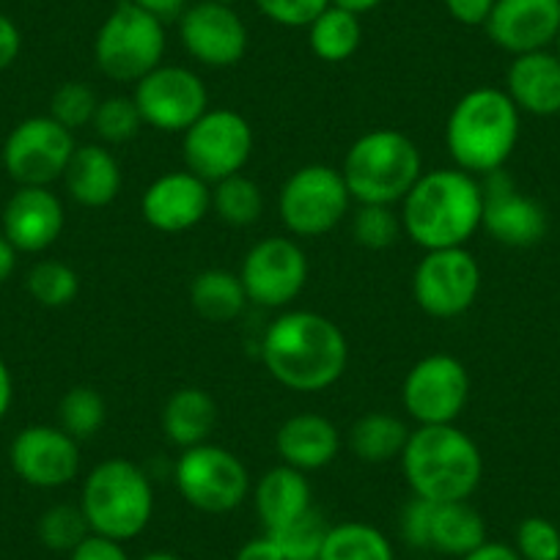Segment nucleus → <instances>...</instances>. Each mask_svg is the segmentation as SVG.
Wrapping results in <instances>:
<instances>
[{
	"instance_id": "obj_1",
	"label": "nucleus",
	"mask_w": 560,
	"mask_h": 560,
	"mask_svg": "<svg viewBox=\"0 0 560 560\" xmlns=\"http://www.w3.org/2000/svg\"><path fill=\"white\" fill-rule=\"evenodd\" d=\"M261 360L278 385L322 393L347 374L349 341L336 322L316 311H283L264 330Z\"/></svg>"
},
{
	"instance_id": "obj_2",
	"label": "nucleus",
	"mask_w": 560,
	"mask_h": 560,
	"mask_svg": "<svg viewBox=\"0 0 560 560\" xmlns=\"http://www.w3.org/2000/svg\"><path fill=\"white\" fill-rule=\"evenodd\" d=\"M481 179L459 168L423 171L401 201L404 234L423 250L467 247L481 231Z\"/></svg>"
},
{
	"instance_id": "obj_3",
	"label": "nucleus",
	"mask_w": 560,
	"mask_h": 560,
	"mask_svg": "<svg viewBox=\"0 0 560 560\" xmlns=\"http://www.w3.org/2000/svg\"><path fill=\"white\" fill-rule=\"evenodd\" d=\"M520 107L503 89L481 85L451 107L445 121V149L459 171L487 176L505 168L520 143Z\"/></svg>"
},
{
	"instance_id": "obj_4",
	"label": "nucleus",
	"mask_w": 560,
	"mask_h": 560,
	"mask_svg": "<svg viewBox=\"0 0 560 560\" xmlns=\"http://www.w3.org/2000/svg\"><path fill=\"white\" fill-rule=\"evenodd\" d=\"M398 462L415 498L434 503L470 500L483 478L481 448L456 423L418 427Z\"/></svg>"
},
{
	"instance_id": "obj_5",
	"label": "nucleus",
	"mask_w": 560,
	"mask_h": 560,
	"mask_svg": "<svg viewBox=\"0 0 560 560\" xmlns=\"http://www.w3.org/2000/svg\"><path fill=\"white\" fill-rule=\"evenodd\" d=\"M341 174L352 201L396 207L423 176V158L409 135L371 129L349 147Z\"/></svg>"
},
{
	"instance_id": "obj_6",
	"label": "nucleus",
	"mask_w": 560,
	"mask_h": 560,
	"mask_svg": "<svg viewBox=\"0 0 560 560\" xmlns=\"http://www.w3.org/2000/svg\"><path fill=\"white\" fill-rule=\"evenodd\" d=\"M80 509L91 533L124 544L138 538L152 522L154 487L135 462L105 459L85 476Z\"/></svg>"
},
{
	"instance_id": "obj_7",
	"label": "nucleus",
	"mask_w": 560,
	"mask_h": 560,
	"mask_svg": "<svg viewBox=\"0 0 560 560\" xmlns=\"http://www.w3.org/2000/svg\"><path fill=\"white\" fill-rule=\"evenodd\" d=\"M165 23L135 7L132 0H121L100 25L94 39L96 69L113 83H138L163 67Z\"/></svg>"
},
{
	"instance_id": "obj_8",
	"label": "nucleus",
	"mask_w": 560,
	"mask_h": 560,
	"mask_svg": "<svg viewBox=\"0 0 560 560\" xmlns=\"http://www.w3.org/2000/svg\"><path fill=\"white\" fill-rule=\"evenodd\" d=\"M256 135L242 113L229 107L207 110L185 135H182V158L185 168L201 176L207 185L242 174L250 163Z\"/></svg>"
},
{
	"instance_id": "obj_9",
	"label": "nucleus",
	"mask_w": 560,
	"mask_h": 560,
	"mask_svg": "<svg viewBox=\"0 0 560 560\" xmlns=\"http://www.w3.org/2000/svg\"><path fill=\"white\" fill-rule=\"evenodd\" d=\"M174 478L185 503L203 514H229L250 492V476L240 456L212 443L182 451Z\"/></svg>"
},
{
	"instance_id": "obj_10",
	"label": "nucleus",
	"mask_w": 560,
	"mask_h": 560,
	"mask_svg": "<svg viewBox=\"0 0 560 560\" xmlns=\"http://www.w3.org/2000/svg\"><path fill=\"white\" fill-rule=\"evenodd\" d=\"M352 196L343 174L330 165H303L280 190V220L294 236H325L343 223Z\"/></svg>"
},
{
	"instance_id": "obj_11",
	"label": "nucleus",
	"mask_w": 560,
	"mask_h": 560,
	"mask_svg": "<svg viewBox=\"0 0 560 560\" xmlns=\"http://www.w3.org/2000/svg\"><path fill=\"white\" fill-rule=\"evenodd\" d=\"M481 294V264L467 247L423 250L412 272V298L432 319H459Z\"/></svg>"
},
{
	"instance_id": "obj_12",
	"label": "nucleus",
	"mask_w": 560,
	"mask_h": 560,
	"mask_svg": "<svg viewBox=\"0 0 560 560\" xmlns=\"http://www.w3.org/2000/svg\"><path fill=\"white\" fill-rule=\"evenodd\" d=\"M240 280L245 287L247 303L258 308L283 311L305 292L308 256L292 236H267L245 253Z\"/></svg>"
},
{
	"instance_id": "obj_13",
	"label": "nucleus",
	"mask_w": 560,
	"mask_h": 560,
	"mask_svg": "<svg viewBox=\"0 0 560 560\" xmlns=\"http://www.w3.org/2000/svg\"><path fill=\"white\" fill-rule=\"evenodd\" d=\"M470 398V374L454 354H427L404 376V412L418 427H445L456 423Z\"/></svg>"
},
{
	"instance_id": "obj_14",
	"label": "nucleus",
	"mask_w": 560,
	"mask_h": 560,
	"mask_svg": "<svg viewBox=\"0 0 560 560\" xmlns=\"http://www.w3.org/2000/svg\"><path fill=\"white\" fill-rule=\"evenodd\" d=\"M74 132L47 116H31L9 132L3 143V168L18 187H50L63 179L72 160Z\"/></svg>"
},
{
	"instance_id": "obj_15",
	"label": "nucleus",
	"mask_w": 560,
	"mask_h": 560,
	"mask_svg": "<svg viewBox=\"0 0 560 560\" xmlns=\"http://www.w3.org/2000/svg\"><path fill=\"white\" fill-rule=\"evenodd\" d=\"M132 100L147 127L168 135H185L209 110L203 80L192 69L165 63L135 83Z\"/></svg>"
},
{
	"instance_id": "obj_16",
	"label": "nucleus",
	"mask_w": 560,
	"mask_h": 560,
	"mask_svg": "<svg viewBox=\"0 0 560 560\" xmlns=\"http://www.w3.org/2000/svg\"><path fill=\"white\" fill-rule=\"evenodd\" d=\"M483 218L481 229L505 247H533L547 236V209L525 196L505 168L481 176Z\"/></svg>"
},
{
	"instance_id": "obj_17",
	"label": "nucleus",
	"mask_w": 560,
	"mask_h": 560,
	"mask_svg": "<svg viewBox=\"0 0 560 560\" xmlns=\"http://www.w3.org/2000/svg\"><path fill=\"white\" fill-rule=\"evenodd\" d=\"M179 39L192 61L212 69H229L245 58L247 25L234 7L196 0L179 18Z\"/></svg>"
},
{
	"instance_id": "obj_18",
	"label": "nucleus",
	"mask_w": 560,
	"mask_h": 560,
	"mask_svg": "<svg viewBox=\"0 0 560 560\" xmlns=\"http://www.w3.org/2000/svg\"><path fill=\"white\" fill-rule=\"evenodd\" d=\"M20 481L36 489L67 487L80 472V443L61 427H25L9 448Z\"/></svg>"
},
{
	"instance_id": "obj_19",
	"label": "nucleus",
	"mask_w": 560,
	"mask_h": 560,
	"mask_svg": "<svg viewBox=\"0 0 560 560\" xmlns=\"http://www.w3.org/2000/svg\"><path fill=\"white\" fill-rule=\"evenodd\" d=\"M212 212V185L192 171H168L140 196V214L163 234H185Z\"/></svg>"
},
{
	"instance_id": "obj_20",
	"label": "nucleus",
	"mask_w": 560,
	"mask_h": 560,
	"mask_svg": "<svg viewBox=\"0 0 560 560\" xmlns=\"http://www.w3.org/2000/svg\"><path fill=\"white\" fill-rule=\"evenodd\" d=\"M483 28L511 56L547 50L560 34V0H498Z\"/></svg>"
},
{
	"instance_id": "obj_21",
	"label": "nucleus",
	"mask_w": 560,
	"mask_h": 560,
	"mask_svg": "<svg viewBox=\"0 0 560 560\" xmlns=\"http://www.w3.org/2000/svg\"><path fill=\"white\" fill-rule=\"evenodd\" d=\"M67 225L63 203L50 187H18L3 207V236L20 253H45Z\"/></svg>"
},
{
	"instance_id": "obj_22",
	"label": "nucleus",
	"mask_w": 560,
	"mask_h": 560,
	"mask_svg": "<svg viewBox=\"0 0 560 560\" xmlns=\"http://www.w3.org/2000/svg\"><path fill=\"white\" fill-rule=\"evenodd\" d=\"M275 451L280 465L300 472H314L332 465L341 451V432L330 418L316 412H300L280 423L275 434Z\"/></svg>"
},
{
	"instance_id": "obj_23",
	"label": "nucleus",
	"mask_w": 560,
	"mask_h": 560,
	"mask_svg": "<svg viewBox=\"0 0 560 560\" xmlns=\"http://www.w3.org/2000/svg\"><path fill=\"white\" fill-rule=\"evenodd\" d=\"M505 94L520 113L558 116L560 113V58L549 50L514 56L505 74Z\"/></svg>"
},
{
	"instance_id": "obj_24",
	"label": "nucleus",
	"mask_w": 560,
	"mask_h": 560,
	"mask_svg": "<svg viewBox=\"0 0 560 560\" xmlns=\"http://www.w3.org/2000/svg\"><path fill=\"white\" fill-rule=\"evenodd\" d=\"M63 185H67L72 201L80 207H110L124 185L121 165H118L116 154L102 143H85V147L74 149L67 174H63Z\"/></svg>"
},
{
	"instance_id": "obj_25",
	"label": "nucleus",
	"mask_w": 560,
	"mask_h": 560,
	"mask_svg": "<svg viewBox=\"0 0 560 560\" xmlns=\"http://www.w3.org/2000/svg\"><path fill=\"white\" fill-rule=\"evenodd\" d=\"M253 503H256V514L264 530L272 533L292 525L305 511L314 509V492H311L305 472L289 465H278L258 478L256 489H253Z\"/></svg>"
},
{
	"instance_id": "obj_26",
	"label": "nucleus",
	"mask_w": 560,
	"mask_h": 560,
	"mask_svg": "<svg viewBox=\"0 0 560 560\" xmlns=\"http://www.w3.org/2000/svg\"><path fill=\"white\" fill-rule=\"evenodd\" d=\"M160 423H163L165 440L176 448H196V445L209 443L218 427V401L203 387H179L165 401Z\"/></svg>"
},
{
	"instance_id": "obj_27",
	"label": "nucleus",
	"mask_w": 560,
	"mask_h": 560,
	"mask_svg": "<svg viewBox=\"0 0 560 560\" xmlns=\"http://www.w3.org/2000/svg\"><path fill=\"white\" fill-rule=\"evenodd\" d=\"M481 544H487V522H483L481 511L472 509L470 500H454V503H434L432 500L429 549L465 558Z\"/></svg>"
},
{
	"instance_id": "obj_28",
	"label": "nucleus",
	"mask_w": 560,
	"mask_h": 560,
	"mask_svg": "<svg viewBox=\"0 0 560 560\" xmlns=\"http://www.w3.org/2000/svg\"><path fill=\"white\" fill-rule=\"evenodd\" d=\"M190 305L201 319L229 325L247 308V294L240 275L231 269H203L190 283Z\"/></svg>"
},
{
	"instance_id": "obj_29",
	"label": "nucleus",
	"mask_w": 560,
	"mask_h": 560,
	"mask_svg": "<svg viewBox=\"0 0 560 560\" xmlns=\"http://www.w3.org/2000/svg\"><path fill=\"white\" fill-rule=\"evenodd\" d=\"M409 427L390 412H365L349 429V448L365 465H387L401 459L409 440Z\"/></svg>"
},
{
	"instance_id": "obj_30",
	"label": "nucleus",
	"mask_w": 560,
	"mask_h": 560,
	"mask_svg": "<svg viewBox=\"0 0 560 560\" xmlns=\"http://www.w3.org/2000/svg\"><path fill=\"white\" fill-rule=\"evenodd\" d=\"M308 45L319 61L341 63L349 61L363 45V25L358 14L347 9L327 7L314 23L308 25Z\"/></svg>"
},
{
	"instance_id": "obj_31",
	"label": "nucleus",
	"mask_w": 560,
	"mask_h": 560,
	"mask_svg": "<svg viewBox=\"0 0 560 560\" xmlns=\"http://www.w3.org/2000/svg\"><path fill=\"white\" fill-rule=\"evenodd\" d=\"M319 560H396L390 541L369 522L330 525Z\"/></svg>"
},
{
	"instance_id": "obj_32",
	"label": "nucleus",
	"mask_w": 560,
	"mask_h": 560,
	"mask_svg": "<svg viewBox=\"0 0 560 560\" xmlns=\"http://www.w3.org/2000/svg\"><path fill=\"white\" fill-rule=\"evenodd\" d=\"M212 209L225 225L247 229V225L258 223V218H261L264 192L250 176L234 174L212 185Z\"/></svg>"
},
{
	"instance_id": "obj_33",
	"label": "nucleus",
	"mask_w": 560,
	"mask_h": 560,
	"mask_svg": "<svg viewBox=\"0 0 560 560\" xmlns=\"http://www.w3.org/2000/svg\"><path fill=\"white\" fill-rule=\"evenodd\" d=\"M107 420V401L96 387H69L58 401V427L78 443L96 438Z\"/></svg>"
},
{
	"instance_id": "obj_34",
	"label": "nucleus",
	"mask_w": 560,
	"mask_h": 560,
	"mask_svg": "<svg viewBox=\"0 0 560 560\" xmlns=\"http://www.w3.org/2000/svg\"><path fill=\"white\" fill-rule=\"evenodd\" d=\"M25 287L42 308H67L80 294V278L69 264L47 258L31 269Z\"/></svg>"
},
{
	"instance_id": "obj_35",
	"label": "nucleus",
	"mask_w": 560,
	"mask_h": 560,
	"mask_svg": "<svg viewBox=\"0 0 560 560\" xmlns=\"http://www.w3.org/2000/svg\"><path fill=\"white\" fill-rule=\"evenodd\" d=\"M404 234L401 212L382 203H358L352 212V240L365 250H387Z\"/></svg>"
},
{
	"instance_id": "obj_36",
	"label": "nucleus",
	"mask_w": 560,
	"mask_h": 560,
	"mask_svg": "<svg viewBox=\"0 0 560 560\" xmlns=\"http://www.w3.org/2000/svg\"><path fill=\"white\" fill-rule=\"evenodd\" d=\"M327 530H330V525H327L325 516L311 509L300 520H294L292 525L272 530L269 536L275 538V544H278L287 560H319Z\"/></svg>"
},
{
	"instance_id": "obj_37",
	"label": "nucleus",
	"mask_w": 560,
	"mask_h": 560,
	"mask_svg": "<svg viewBox=\"0 0 560 560\" xmlns=\"http://www.w3.org/2000/svg\"><path fill=\"white\" fill-rule=\"evenodd\" d=\"M36 533H39V541L52 552H72L85 536H91V527L80 505L61 503L39 516Z\"/></svg>"
},
{
	"instance_id": "obj_38",
	"label": "nucleus",
	"mask_w": 560,
	"mask_h": 560,
	"mask_svg": "<svg viewBox=\"0 0 560 560\" xmlns=\"http://www.w3.org/2000/svg\"><path fill=\"white\" fill-rule=\"evenodd\" d=\"M91 127H94L96 138L110 143V147H118V143H129L140 132V127H147V124L140 118V110L132 96L116 94L100 100Z\"/></svg>"
},
{
	"instance_id": "obj_39",
	"label": "nucleus",
	"mask_w": 560,
	"mask_h": 560,
	"mask_svg": "<svg viewBox=\"0 0 560 560\" xmlns=\"http://www.w3.org/2000/svg\"><path fill=\"white\" fill-rule=\"evenodd\" d=\"M96 107H100V96L94 94V89L78 83V80H69V83L58 85L56 94H52L50 116L69 132H78V129L94 124Z\"/></svg>"
},
{
	"instance_id": "obj_40",
	"label": "nucleus",
	"mask_w": 560,
	"mask_h": 560,
	"mask_svg": "<svg viewBox=\"0 0 560 560\" xmlns=\"http://www.w3.org/2000/svg\"><path fill=\"white\" fill-rule=\"evenodd\" d=\"M514 549L522 560H560V530L544 516H527L516 527Z\"/></svg>"
},
{
	"instance_id": "obj_41",
	"label": "nucleus",
	"mask_w": 560,
	"mask_h": 560,
	"mask_svg": "<svg viewBox=\"0 0 560 560\" xmlns=\"http://www.w3.org/2000/svg\"><path fill=\"white\" fill-rule=\"evenodd\" d=\"M256 7L269 23L283 28H308L330 7V0H256Z\"/></svg>"
},
{
	"instance_id": "obj_42",
	"label": "nucleus",
	"mask_w": 560,
	"mask_h": 560,
	"mask_svg": "<svg viewBox=\"0 0 560 560\" xmlns=\"http://www.w3.org/2000/svg\"><path fill=\"white\" fill-rule=\"evenodd\" d=\"M429 525H432V500L415 498L412 494L401 509V520H398L401 538L409 547L429 549Z\"/></svg>"
},
{
	"instance_id": "obj_43",
	"label": "nucleus",
	"mask_w": 560,
	"mask_h": 560,
	"mask_svg": "<svg viewBox=\"0 0 560 560\" xmlns=\"http://www.w3.org/2000/svg\"><path fill=\"white\" fill-rule=\"evenodd\" d=\"M69 560H129V555L121 541H113V538L91 533V536H85L83 541L69 552Z\"/></svg>"
},
{
	"instance_id": "obj_44",
	"label": "nucleus",
	"mask_w": 560,
	"mask_h": 560,
	"mask_svg": "<svg viewBox=\"0 0 560 560\" xmlns=\"http://www.w3.org/2000/svg\"><path fill=\"white\" fill-rule=\"evenodd\" d=\"M443 3L445 12H448L456 23L467 25V28H478V25H487L489 14H492L498 0H443Z\"/></svg>"
},
{
	"instance_id": "obj_45",
	"label": "nucleus",
	"mask_w": 560,
	"mask_h": 560,
	"mask_svg": "<svg viewBox=\"0 0 560 560\" xmlns=\"http://www.w3.org/2000/svg\"><path fill=\"white\" fill-rule=\"evenodd\" d=\"M20 50H23V36H20V28L14 25L12 18L0 14V72L18 61Z\"/></svg>"
},
{
	"instance_id": "obj_46",
	"label": "nucleus",
	"mask_w": 560,
	"mask_h": 560,
	"mask_svg": "<svg viewBox=\"0 0 560 560\" xmlns=\"http://www.w3.org/2000/svg\"><path fill=\"white\" fill-rule=\"evenodd\" d=\"M135 7H140L143 12H149L152 18H158L160 23H179L182 14L196 3V0H132Z\"/></svg>"
},
{
	"instance_id": "obj_47",
	"label": "nucleus",
	"mask_w": 560,
	"mask_h": 560,
	"mask_svg": "<svg viewBox=\"0 0 560 560\" xmlns=\"http://www.w3.org/2000/svg\"><path fill=\"white\" fill-rule=\"evenodd\" d=\"M234 560H287V558H283L280 547L275 544V538L269 536V533H264V536H256L250 538V541L242 544V547L236 549Z\"/></svg>"
},
{
	"instance_id": "obj_48",
	"label": "nucleus",
	"mask_w": 560,
	"mask_h": 560,
	"mask_svg": "<svg viewBox=\"0 0 560 560\" xmlns=\"http://www.w3.org/2000/svg\"><path fill=\"white\" fill-rule=\"evenodd\" d=\"M462 560H522V558L514 547H509V544L487 541L478 549H472L470 555H465Z\"/></svg>"
},
{
	"instance_id": "obj_49",
	"label": "nucleus",
	"mask_w": 560,
	"mask_h": 560,
	"mask_svg": "<svg viewBox=\"0 0 560 560\" xmlns=\"http://www.w3.org/2000/svg\"><path fill=\"white\" fill-rule=\"evenodd\" d=\"M12 401H14L12 371H9V365L3 363V358H0V420L9 415V409H12Z\"/></svg>"
},
{
	"instance_id": "obj_50",
	"label": "nucleus",
	"mask_w": 560,
	"mask_h": 560,
	"mask_svg": "<svg viewBox=\"0 0 560 560\" xmlns=\"http://www.w3.org/2000/svg\"><path fill=\"white\" fill-rule=\"evenodd\" d=\"M18 247L0 234V283H7L14 275V269H18Z\"/></svg>"
},
{
	"instance_id": "obj_51",
	"label": "nucleus",
	"mask_w": 560,
	"mask_h": 560,
	"mask_svg": "<svg viewBox=\"0 0 560 560\" xmlns=\"http://www.w3.org/2000/svg\"><path fill=\"white\" fill-rule=\"evenodd\" d=\"M330 3H332V7L347 9V12L358 14V18H363V14L374 12V9L380 7L382 0H330Z\"/></svg>"
},
{
	"instance_id": "obj_52",
	"label": "nucleus",
	"mask_w": 560,
	"mask_h": 560,
	"mask_svg": "<svg viewBox=\"0 0 560 560\" xmlns=\"http://www.w3.org/2000/svg\"><path fill=\"white\" fill-rule=\"evenodd\" d=\"M140 560H182V558L174 552H149V555H143Z\"/></svg>"
},
{
	"instance_id": "obj_53",
	"label": "nucleus",
	"mask_w": 560,
	"mask_h": 560,
	"mask_svg": "<svg viewBox=\"0 0 560 560\" xmlns=\"http://www.w3.org/2000/svg\"><path fill=\"white\" fill-rule=\"evenodd\" d=\"M212 3H223V7H234V3H240V0H212Z\"/></svg>"
},
{
	"instance_id": "obj_54",
	"label": "nucleus",
	"mask_w": 560,
	"mask_h": 560,
	"mask_svg": "<svg viewBox=\"0 0 560 560\" xmlns=\"http://www.w3.org/2000/svg\"><path fill=\"white\" fill-rule=\"evenodd\" d=\"M555 56L560 58V34H558V39H555Z\"/></svg>"
}]
</instances>
